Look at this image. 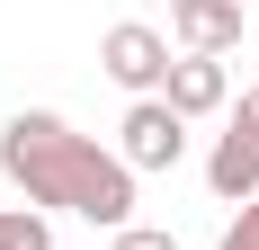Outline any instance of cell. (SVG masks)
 Returning <instances> with one entry per match:
<instances>
[{
	"instance_id": "11",
	"label": "cell",
	"mask_w": 259,
	"mask_h": 250,
	"mask_svg": "<svg viewBox=\"0 0 259 250\" xmlns=\"http://www.w3.org/2000/svg\"><path fill=\"white\" fill-rule=\"evenodd\" d=\"M197 9H214V0H170V18H197Z\"/></svg>"
},
{
	"instance_id": "4",
	"label": "cell",
	"mask_w": 259,
	"mask_h": 250,
	"mask_svg": "<svg viewBox=\"0 0 259 250\" xmlns=\"http://www.w3.org/2000/svg\"><path fill=\"white\" fill-rule=\"evenodd\" d=\"M161 99L179 107L188 125H197V116H224V107H233V72H224V54H179L170 80H161Z\"/></svg>"
},
{
	"instance_id": "6",
	"label": "cell",
	"mask_w": 259,
	"mask_h": 250,
	"mask_svg": "<svg viewBox=\"0 0 259 250\" xmlns=\"http://www.w3.org/2000/svg\"><path fill=\"white\" fill-rule=\"evenodd\" d=\"M170 27H179V54H233L241 45V0H214V9L170 18Z\"/></svg>"
},
{
	"instance_id": "7",
	"label": "cell",
	"mask_w": 259,
	"mask_h": 250,
	"mask_svg": "<svg viewBox=\"0 0 259 250\" xmlns=\"http://www.w3.org/2000/svg\"><path fill=\"white\" fill-rule=\"evenodd\" d=\"M0 250H54V224L36 205H0Z\"/></svg>"
},
{
	"instance_id": "3",
	"label": "cell",
	"mask_w": 259,
	"mask_h": 250,
	"mask_svg": "<svg viewBox=\"0 0 259 250\" xmlns=\"http://www.w3.org/2000/svg\"><path fill=\"white\" fill-rule=\"evenodd\" d=\"M116 161H125L134 179H143V170H179V161H188V116L170 99H134L125 125H116Z\"/></svg>"
},
{
	"instance_id": "10",
	"label": "cell",
	"mask_w": 259,
	"mask_h": 250,
	"mask_svg": "<svg viewBox=\"0 0 259 250\" xmlns=\"http://www.w3.org/2000/svg\"><path fill=\"white\" fill-rule=\"evenodd\" d=\"M233 125H250V134H259V90H241V107H233Z\"/></svg>"
},
{
	"instance_id": "1",
	"label": "cell",
	"mask_w": 259,
	"mask_h": 250,
	"mask_svg": "<svg viewBox=\"0 0 259 250\" xmlns=\"http://www.w3.org/2000/svg\"><path fill=\"white\" fill-rule=\"evenodd\" d=\"M0 170L18 179V197L36 215H80L99 232H125L134 224V170L116 152H99L90 134L54 116V107H18L0 125Z\"/></svg>"
},
{
	"instance_id": "8",
	"label": "cell",
	"mask_w": 259,
	"mask_h": 250,
	"mask_svg": "<svg viewBox=\"0 0 259 250\" xmlns=\"http://www.w3.org/2000/svg\"><path fill=\"white\" fill-rule=\"evenodd\" d=\"M107 250H179V232H161V224H125V232H107Z\"/></svg>"
},
{
	"instance_id": "2",
	"label": "cell",
	"mask_w": 259,
	"mask_h": 250,
	"mask_svg": "<svg viewBox=\"0 0 259 250\" xmlns=\"http://www.w3.org/2000/svg\"><path fill=\"white\" fill-rule=\"evenodd\" d=\"M170 63H179V54H170V36H161L152 18H116L99 36V72L116 80V90H134V99H161Z\"/></svg>"
},
{
	"instance_id": "9",
	"label": "cell",
	"mask_w": 259,
	"mask_h": 250,
	"mask_svg": "<svg viewBox=\"0 0 259 250\" xmlns=\"http://www.w3.org/2000/svg\"><path fill=\"white\" fill-rule=\"evenodd\" d=\"M214 250H259V197H250V205H241L233 224H224V241H214Z\"/></svg>"
},
{
	"instance_id": "5",
	"label": "cell",
	"mask_w": 259,
	"mask_h": 250,
	"mask_svg": "<svg viewBox=\"0 0 259 250\" xmlns=\"http://www.w3.org/2000/svg\"><path fill=\"white\" fill-rule=\"evenodd\" d=\"M206 188H214L224 205H250V197H259V134H250V125H224V134H214Z\"/></svg>"
}]
</instances>
